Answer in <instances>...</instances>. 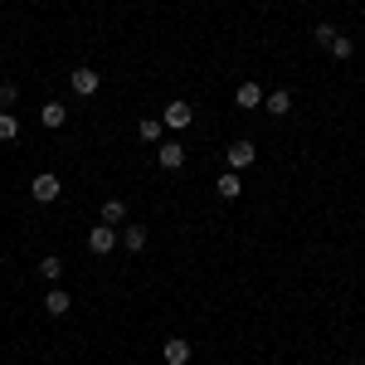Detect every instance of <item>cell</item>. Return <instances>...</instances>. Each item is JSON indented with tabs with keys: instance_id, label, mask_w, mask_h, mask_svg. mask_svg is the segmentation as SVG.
Here are the masks:
<instances>
[{
	"instance_id": "1",
	"label": "cell",
	"mask_w": 365,
	"mask_h": 365,
	"mask_svg": "<svg viewBox=\"0 0 365 365\" xmlns=\"http://www.w3.org/2000/svg\"><path fill=\"white\" fill-rule=\"evenodd\" d=\"M58 190H63V185H58V175H54V170H39V175L29 180V195L39 200V205H54Z\"/></svg>"
},
{
	"instance_id": "2",
	"label": "cell",
	"mask_w": 365,
	"mask_h": 365,
	"mask_svg": "<svg viewBox=\"0 0 365 365\" xmlns=\"http://www.w3.org/2000/svg\"><path fill=\"white\" fill-rule=\"evenodd\" d=\"M113 249H117V229H113V225H93V234H88V253L108 258Z\"/></svg>"
},
{
	"instance_id": "3",
	"label": "cell",
	"mask_w": 365,
	"mask_h": 365,
	"mask_svg": "<svg viewBox=\"0 0 365 365\" xmlns=\"http://www.w3.org/2000/svg\"><path fill=\"white\" fill-rule=\"evenodd\" d=\"M68 88H73L78 98H93V93L103 88V78H98V68H73V73H68Z\"/></svg>"
},
{
	"instance_id": "4",
	"label": "cell",
	"mask_w": 365,
	"mask_h": 365,
	"mask_svg": "<svg viewBox=\"0 0 365 365\" xmlns=\"http://www.w3.org/2000/svg\"><path fill=\"white\" fill-rule=\"evenodd\" d=\"M161 122H166L170 132H185V127L195 122V108H190V103H170L166 113H161Z\"/></svg>"
},
{
	"instance_id": "5",
	"label": "cell",
	"mask_w": 365,
	"mask_h": 365,
	"mask_svg": "<svg viewBox=\"0 0 365 365\" xmlns=\"http://www.w3.org/2000/svg\"><path fill=\"white\" fill-rule=\"evenodd\" d=\"M156 161L166 170H180L185 166V146H180V141H161V146H156Z\"/></svg>"
},
{
	"instance_id": "6",
	"label": "cell",
	"mask_w": 365,
	"mask_h": 365,
	"mask_svg": "<svg viewBox=\"0 0 365 365\" xmlns=\"http://www.w3.org/2000/svg\"><path fill=\"white\" fill-rule=\"evenodd\" d=\"M253 156H258V151H253L249 141H234V146H229V151H225L229 170H249V166H253Z\"/></svg>"
},
{
	"instance_id": "7",
	"label": "cell",
	"mask_w": 365,
	"mask_h": 365,
	"mask_svg": "<svg viewBox=\"0 0 365 365\" xmlns=\"http://www.w3.org/2000/svg\"><path fill=\"white\" fill-rule=\"evenodd\" d=\"M73 307V297H68V292H63V287H49V292H44V312H49V317H63V312Z\"/></svg>"
},
{
	"instance_id": "8",
	"label": "cell",
	"mask_w": 365,
	"mask_h": 365,
	"mask_svg": "<svg viewBox=\"0 0 365 365\" xmlns=\"http://www.w3.org/2000/svg\"><path fill=\"white\" fill-rule=\"evenodd\" d=\"M98 225H127V205L122 200H103V210H98Z\"/></svg>"
},
{
	"instance_id": "9",
	"label": "cell",
	"mask_w": 365,
	"mask_h": 365,
	"mask_svg": "<svg viewBox=\"0 0 365 365\" xmlns=\"http://www.w3.org/2000/svg\"><path fill=\"white\" fill-rule=\"evenodd\" d=\"M39 122H44V127H49V132H54V127H63V122H68V108H63V103H54V98H49V103H44V108H39Z\"/></svg>"
},
{
	"instance_id": "10",
	"label": "cell",
	"mask_w": 365,
	"mask_h": 365,
	"mask_svg": "<svg viewBox=\"0 0 365 365\" xmlns=\"http://www.w3.org/2000/svg\"><path fill=\"white\" fill-rule=\"evenodd\" d=\"M146 239H151L146 225H127V229H122V249H127V253H141V249H146Z\"/></svg>"
},
{
	"instance_id": "11",
	"label": "cell",
	"mask_w": 365,
	"mask_h": 365,
	"mask_svg": "<svg viewBox=\"0 0 365 365\" xmlns=\"http://www.w3.org/2000/svg\"><path fill=\"white\" fill-rule=\"evenodd\" d=\"M215 190H220L225 200H239V195H244V180H239V170H225V175L215 180Z\"/></svg>"
},
{
	"instance_id": "12",
	"label": "cell",
	"mask_w": 365,
	"mask_h": 365,
	"mask_svg": "<svg viewBox=\"0 0 365 365\" xmlns=\"http://www.w3.org/2000/svg\"><path fill=\"white\" fill-rule=\"evenodd\" d=\"M234 103H239V108H258V103H263V88L253 83V78H249V83H239V88H234Z\"/></svg>"
},
{
	"instance_id": "13",
	"label": "cell",
	"mask_w": 365,
	"mask_h": 365,
	"mask_svg": "<svg viewBox=\"0 0 365 365\" xmlns=\"http://www.w3.org/2000/svg\"><path fill=\"white\" fill-rule=\"evenodd\" d=\"M161 356H166V365H185L190 361V341H166Z\"/></svg>"
},
{
	"instance_id": "14",
	"label": "cell",
	"mask_w": 365,
	"mask_h": 365,
	"mask_svg": "<svg viewBox=\"0 0 365 365\" xmlns=\"http://www.w3.org/2000/svg\"><path fill=\"white\" fill-rule=\"evenodd\" d=\"M39 278L54 287V282L63 278V258H54V253H49V258H39Z\"/></svg>"
},
{
	"instance_id": "15",
	"label": "cell",
	"mask_w": 365,
	"mask_h": 365,
	"mask_svg": "<svg viewBox=\"0 0 365 365\" xmlns=\"http://www.w3.org/2000/svg\"><path fill=\"white\" fill-rule=\"evenodd\" d=\"M263 108H268L273 117H287V108H292V98H287V93H268V98H263Z\"/></svg>"
},
{
	"instance_id": "16",
	"label": "cell",
	"mask_w": 365,
	"mask_h": 365,
	"mask_svg": "<svg viewBox=\"0 0 365 365\" xmlns=\"http://www.w3.org/2000/svg\"><path fill=\"white\" fill-rule=\"evenodd\" d=\"M15 137H20V117L0 113V141H15Z\"/></svg>"
},
{
	"instance_id": "17",
	"label": "cell",
	"mask_w": 365,
	"mask_h": 365,
	"mask_svg": "<svg viewBox=\"0 0 365 365\" xmlns=\"http://www.w3.org/2000/svg\"><path fill=\"white\" fill-rule=\"evenodd\" d=\"M161 127H166V122L146 117V122H137V137H141V141H161Z\"/></svg>"
},
{
	"instance_id": "18",
	"label": "cell",
	"mask_w": 365,
	"mask_h": 365,
	"mask_svg": "<svg viewBox=\"0 0 365 365\" xmlns=\"http://www.w3.org/2000/svg\"><path fill=\"white\" fill-rule=\"evenodd\" d=\"M351 54H356V44H351L346 34H336V39H331V58H341V63H346Z\"/></svg>"
},
{
	"instance_id": "19",
	"label": "cell",
	"mask_w": 365,
	"mask_h": 365,
	"mask_svg": "<svg viewBox=\"0 0 365 365\" xmlns=\"http://www.w3.org/2000/svg\"><path fill=\"white\" fill-rule=\"evenodd\" d=\"M336 34H341L336 25H317V29H312V39H317L322 49H331V39H336Z\"/></svg>"
},
{
	"instance_id": "20",
	"label": "cell",
	"mask_w": 365,
	"mask_h": 365,
	"mask_svg": "<svg viewBox=\"0 0 365 365\" xmlns=\"http://www.w3.org/2000/svg\"><path fill=\"white\" fill-rule=\"evenodd\" d=\"M15 98H20V88H15V83H0V113H10V108H15Z\"/></svg>"
},
{
	"instance_id": "21",
	"label": "cell",
	"mask_w": 365,
	"mask_h": 365,
	"mask_svg": "<svg viewBox=\"0 0 365 365\" xmlns=\"http://www.w3.org/2000/svg\"><path fill=\"white\" fill-rule=\"evenodd\" d=\"M346 365H361V361H346Z\"/></svg>"
}]
</instances>
